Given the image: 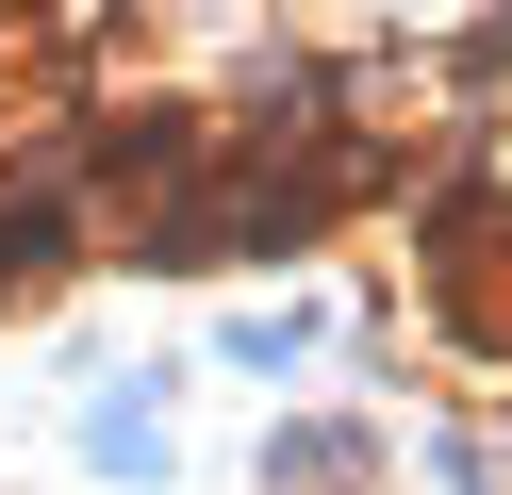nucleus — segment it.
I'll use <instances>...</instances> for the list:
<instances>
[{
  "mask_svg": "<svg viewBox=\"0 0 512 495\" xmlns=\"http://www.w3.org/2000/svg\"><path fill=\"white\" fill-rule=\"evenodd\" d=\"M413 281H430V330L463 363H512V198L479 165L413 182Z\"/></svg>",
  "mask_w": 512,
  "mask_h": 495,
  "instance_id": "obj_1",
  "label": "nucleus"
},
{
  "mask_svg": "<svg viewBox=\"0 0 512 495\" xmlns=\"http://www.w3.org/2000/svg\"><path fill=\"white\" fill-rule=\"evenodd\" d=\"M364 462H380V429H347V413H298V429L265 446V495H347Z\"/></svg>",
  "mask_w": 512,
  "mask_h": 495,
  "instance_id": "obj_2",
  "label": "nucleus"
},
{
  "mask_svg": "<svg viewBox=\"0 0 512 495\" xmlns=\"http://www.w3.org/2000/svg\"><path fill=\"white\" fill-rule=\"evenodd\" d=\"M67 264H83V231H67V215H34V198H0V297L67 281Z\"/></svg>",
  "mask_w": 512,
  "mask_h": 495,
  "instance_id": "obj_3",
  "label": "nucleus"
},
{
  "mask_svg": "<svg viewBox=\"0 0 512 495\" xmlns=\"http://www.w3.org/2000/svg\"><path fill=\"white\" fill-rule=\"evenodd\" d=\"M83 446H100L116 479H166V396H100V413H83Z\"/></svg>",
  "mask_w": 512,
  "mask_h": 495,
  "instance_id": "obj_4",
  "label": "nucleus"
},
{
  "mask_svg": "<svg viewBox=\"0 0 512 495\" xmlns=\"http://www.w3.org/2000/svg\"><path fill=\"white\" fill-rule=\"evenodd\" d=\"M232 363H265V380H298V363H314V297H298V314H232Z\"/></svg>",
  "mask_w": 512,
  "mask_h": 495,
  "instance_id": "obj_5",
  "label": "nucleus"
},
{
  "mask_svg": "<svg viewBox=\"0 0 512 495\" xmlns=\"http://www.w3.org/2000/svg\"><path fill=\"white\" fill-rule=\"evenodd\" d=\"M446 66H463V83H512V17H463V33H446Z\"/></svg>",
  "mask_w": 512,
  "mask_h": 495,
  "instance_id": "obj_6",
  "label": "nucleus"
}]
</instances>
